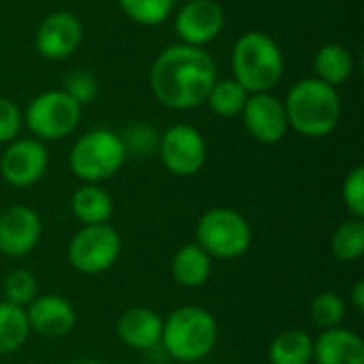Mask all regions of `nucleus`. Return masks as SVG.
I'll return each mask as SVG.
<instances>
[{
    "label": "nucleus",
    "instance_id": "5701e85b",
    "mask_svg": "<svg viewBox=\"0 0 364 364\" xmlns=\"http://www.w3.org/2000/svg\"><path fill=\"white\" fill-rule=\"evenodd\" d=\"M247 92L230 77V79H218L205 100V105L218 115V117H224V119H230V117H237L241 115L243 107H245V100H247Z\"/></svg>",
    "mask_w": 364,
    "mask_h": 364
},
{
    "label": "nucleus",
    "instance_id": "f03ea898",
    "mask_svg": "<svg viewBox=\"0 0 364 364\" xmlns=\"http://www.w3.org/2000/svg\"><path fill=\"white\" fill-rule=\"evenodd\" d=\"M288 126L307 139L328 136L341 119V96L337 87L305 77L296 81L284 98Z\"/></svg>",
    "mask_w": 364,
    "mask_h": 364
},
{
    "label": "nucleus",
    "instance_id": "ddd939ff",
    "mask_svg": "<svg viewBox=\"0 0 364 364\" xmlns=\"http://www.w3.org/2000/svg\"><path fill=\"white\" fill-rule=\"evenodd\" d=\"M241 117L247 134L262 145L279 143L290 130L284 100L277 98L273 92L250 94L241 111Z\"/></svg>",
    "mask_w": 364,
    "mask_h": 364
},
{
    "label": "nucleus",
    "instance_id": "cd10ccee",
    "mask_svg": "<svg viewBox=\"0 0 364 364\" xmlns=\"http://www.w3.org/2000/svg\"><path fill=\"white\" fill-rule=\"evenodd\" d=\"M2 294H4L6 303L26 309L38 296V282H36L34 273H30L26 269H15L4 277Z\"/></svg>",
    "mask_w": 364,
    "mask_h": 364
},
{
    "label": "nucleus",
    "instance_id": "39448f33",
    "mask_svg": "<svg viewBox=\"0 0 364 364\" xmlns=\"http://www.w3.org/2000/svg\"><path fill=\"white\" fill-rule=\"evenodd\" d=\"M122 136L109 128H94L81 134L68 154V166L83 183H102L119 173L126 162Z\"/></svg>",
    "mask_w": 364,
    "mask_h": 364
},
{
    "label": "nucleus",
    "instance_id": "4468645a",
    "mask_svg": "<svg viewBox=\"0 0 364 364\" xmlns=\"http://www.w3.org/2000/svg\"><path fill=\"white\" fill-rule=\"evenodd\" d=\"M41 235L43 224L32 207L13 205L0 213V254L23 258L38 245Z\"/></svg>",
    "mask_w": 364,
    "mask_h": 364
},
{
    "label": "nucleus",
    "instance_id": "4be33fe9",
    "mask_svg": "<svg viewBox=\"0 0 364 364\" xmlns=\"http://www.w3.org/2000/svg\"><path fill=\"white\" fill-rule=\"evenodd\" d=\"M30 337V326L26 318V309L11 305L6 301L0 303V356L13 354Z\"/></svg>",
    "mask_w": 364,
    "mask_h": 364
},
{
    "label": "nucleus",
    "instance_id": "7c9ffc66",
    "mask_svg": "<svg viewBox=\"0 0 364 364\" xmlns=\"http://www.w3.org/2000/svg\"><path fill=\"white\" fill-rule=\"evenodd\" d=\"M23 128V113L15 100L0 96V143H11L21 134Z\"/></svg>",
    "mask_w": 364,
    "mask_h": 364
},
{
    "label": "nucleus",
    "instance_id": "dca6fc26",
    "mask_svg": "<svg viewBox=\"0 0 364 364\" xmlns=\"http://www.w3.org/2000/svg\"><path fill=\"white\" fill-rule=\"evenodd\" d=\"M164 320L149 307H130L117 320L119 341L136 352H147L160 346Z\"/></svg>",
    "mask_w": 364,
    "mask_h": 364
},
{
    "label": "nucleus",
    "instance_id": "b1692460",
    "mask_svg": "<svg viewBox=\"0 0 364 364\" xmlns=\"http://www.w3.org/2000/svg\"><path fill=\"white\" fill-rule=\"evenodd\" d=\"M331 250L341 262H356L364 256V220L352 218L339 224L331 237Z\"/></svg>",
    "mask_w": 364,
    "mask_h": 364
},
{
    "label": "nucleus",
    "instance_id": "bb28decb",
    "mask_svg": "<svg viewBox=\"0 0 364 364\" xmlns=\"http://www.w3.org/2000/svg\"><path fill=\"white\" fill-rule=\"evenodd\" d=\"M343 318H346V301L341 294L328 290V292H320L311 301V322L320 331L341 326Z\"/></svg>",
    "mask_w": 364,
    "mask_h": 364
},
{
    "label": "nucleus",
    "instance_id": "473e14b6",
    "mask_svg": "<svg viewBox=\"0 0 364 364\" xmlns=\"http://www.w3.org/2000/svg\"><path fill=\"white\" fill-rule=\"evenodd\" d=\"M75 364H102V363H98V360H90V358H85V360H79V363H75Z\"/></svg>",
    "mask_w": 364,
    "mask_h": 364
},
{
    "label": "nucleus",
    "instance_id": "f257e3e1",
    "mask_svg": "<svg viewBox=\"0 0 364 364\" xmlns=\"http://www.w3.org/2000/svg\"><path fill=\"white\" fill-rule=\"evenodd\" d=\"M218 66L205 47L175 43L164 47L149 68V87L160 105L173 111H190L205 105Z\"/></svg>",
    "mask_w": 364,
    "mask_h": 364
},
{
    "label": "nucleus",
    "instance_id": "9d476101",
    "mask_svg": "<svg viewBox=\"0 0 364 364\" xmlns=\"http://www.w3.org/2000/svg\"><path fill=\"white\" fill-rule=\"evenodd\" d=\"M81 41L83 23L73 11L66 9L47 13L34 32V49L49 62L68 60L81 47Z\"/></svg>",
    "mask_w": 364,
    "mask_h": 364
},
{
    "label": "nucleus",
    "instance_id": "423d86ee",
    "mask_svg": "<svg viewBox=\"0 0 364 364\" xmlns=\"http://www.w3.org/2000/svg\"><path fill=\"white\" fill-rule=\"evenodd\" d=\"M81 113L83 107L64 90H45L28 102L23 111V126L43 143L60 141L79 128Z\"/></svg>",
    "mask_w": 364,
    "mask_h": 364
},
{
    "label": "nucleus",
    "instance_id": "1a4fd4ad",
    "mask_svg": "<svg viewBox=\"0 0 364 364\" xmlns=\"http://www.w3.org/2000/svg\"><path fill=\"white\" fill-rule=\"evenodd\" d=\"M158 156L168 173L192 177L207 162V141L198 128L190 124H173L160 134Z\"/></svg>",
    "mask_w": 364,
    "mask_h": 364
},
{
    "label": "nucleus",
    "instance_id": "2eb2a0df",
    "mask_svg": "<svg viewBox=\"0 0 364 364\" xmlns=\"http://www.w3.org/2000/svg\"><path fill=\"white\" fill-rule=\"evenodd\" d=\"M30 333L43 337H64L77 324V314L70 301L60 294H41L26 307Z\"/></svg>",
    "mask_w": 364,
    "mask_h": 364
},
{
    "label": "nucleus",
    "instance_id": "f8f14e48",
    "mask_svg": "<svg viewBox=\"0 0 364 364\" xmlns=\"http://www.w3.org/2000/svg\"><path fill=\"white\" fill-rule=\"evenodd\" d=\"M173 23L179 43L205 47L222 34L226 15L215 0H188L173 13Z\"/></svg>",
    "mask_w": 364,
    "mask_h": 364
},
{
    "label": "nucleus",
    "instance_id": "9b49d317",
    "mask_svg": "<svg viewBox=\"0 0 364 364\" xmlns=\"http://www.w3.org/2000/svg\"><path fill=\"white\" fill-rule=\"evenodd\" d=\"M49 166L47 145L34 136H17L0 156V177L13 188H30L43 179Z\"/></svg>",
    "mask_w": 364,
    "mask_h": 364
},
{
    "label": "nucleus",
    "instance_id": "393cba45",
    "mask_svg": "<svg viewBox=\"0 0 364 364\" xmlns=\"http://www.w3.org/2000/svg\"><path fill=\"white\" fill-rule=\"evenodd\" d=\"M122 13L139 26H160L175 13V0H117Z\"/></svg>",
    "mask_w": 364,
    "mask_h": 364
},
{
    "label": "nucleus",
    "instance_id": "a211bd4d",
    "mask_svg": "<svg viewBox=\"0 0 364 364\" xmlns=\"http://www.w3.org/2000/svg\"><path fill=\"white\" fill-rule=\"evenodd\" d=\"M354 55L341 43H324L314 55V77L333 85H346L354 75Z\"/></svg>",
    "mask_w": 364,
    "mask_h": 364
},
{
    "label": "nucleus",
    "instance_id": "aec40b11",
    "mask_svg": "<svg viewBox=\"0 0 364 364\" xmlns=\"http://www.w3.org/2000/svg\"><path fill=\"white\" fill-rule=\"evenodd\" d=\"M70 211L83 226L109 224L113 218V198L98 183H83L70 198Z\"/></svg>",
    "mask_w": 364,
    "mask_h": 364
},
{
    "label": "nucleus",
    "instance_id": "2f4dec72",
    "mask_svg": "<svg viewBox=\"0 0 364 364\" xmlns=\"http://www.w3.org/2000/svg\"><path fill=\"white\" fill-rule=\"evenodd\" d=\"M350 303H352V307H354L358 314H363L364 311V282H356V286L352 288Z\"/></svg>",
    "mask_w": 364,
    "mask_h": 364
},
{
    "label": "nucleus",
    "instance_id": "c756f323",
    "mask_svg": "<svg viewBox=\"0 0 364 364\" xmlns=\"http://www.w3.org/2000/svg\"><path fill=\"white\" fill-rule=\"evenodd\" d=\"M341 196H343V203L348 207V211L358 218L364 220V168L363 166H356L348 173L346 181H343V188H341Z\"/></svg>",
    "mask_w": 364,
    "mask_h": 364
},
{
    "label": "nucleus",
    "instance_id": "a878e982",
    "mask_svg": "<svg viewBox=\"0 0 364 364\" xmlns=\"http://www.w3.org/2000/svg\"><path fill=\"white\" fill-rule=\"evenodd\" d=\"M126 156H134V158H151L158 154V145H160V132L156 130V126H151L149 122H132L126 126V130L119 134Z\"/></svg>",
    "mask_w": 364,
    "mask_h": 364
},
{
    "label": "nucleus",
    "instance_id": "0eeeda50",
    "mask_svg": "<svg viewBox=\"0 0 364 364\" xmlns=\"http://www.w3.org/2000/svg\"><path fill=\"white\" fill-rule=\"evenodd\" d=\"M196 243L211 258L235 260L250 250L252 228L239 211L215 207L200 215L196 226Z\"/></svg>",
    "mask_w": 364,
    "mask_h": 364
},
{
    "label": "nucleus",
    "instance_id": "f3484780",
    "mask_svg": "<svg viewBox=\"0 0 364 364\" xmlns=\"http://www.w3.org/2000/svg\"><path fill=\"white\" fill-rule=\"evenodd\" d=\"M316 364H364V341L354 331L343 326L322 331L314 339Z\"/></svg>",
    "mask_w": 364,
    "mask_h": 364
},
{
    "label": "nucleus",
    "instance_id": "20e7f679",
    "mask_svg": "<svg viewBox=\"0 0 364 364\" xmlns=\"http://www.w3.org/2000/svg\"><path fill=\"white\" fill-rule=\"evenodd\" d=\"M218 335V322L211 311L186 305L164 320L160 346L177 363H198L213 352Z\"/></svg>",
    "mask_w": 364,
    "mask_h": 364
},
{
    "label": "nucleus",
    "instance_id": "6e6552de",
    "mask_svg": "<svg viewBox=\"0 0 364 364\" xmlns=\"http://www.w3.org/2000/svg\"><path fill=\"white\" fill-rule=\"evenodd\" d=\"M122 254V237L111 224H94L79 228L68 241V264L83 275H100L109 271Z\"/></svg>",
    "mask_w": 364,
    "mask_h": 364
},
{
    "label": "nucleus",
    "instance_id": "7ed1b4c3",
    "mask_svg": "<svg viewBox=\"0 0 364 364\" xmlns=\"http://www.w3.org/2000/svg\"><path fill=\"white\" fill-rule=\"evenodd\" d=\"M232 79L247 92H273L286 73V60L279 43L260 30L241 34L230 53Z\"/></svg>",
    "mask_w": 364,
    "mask_h": 364
},
{
    "label": "nucleus",
    "instance_id": "412c9836",
    "mask_svg": "<svg viewBox=\"0 0 364 364\" xmlns=\"http://www.w3.org/2000/svg\"><path fill=\"white\" fill-rule=\"evenodd\" d=\"M271 364H311L314 363V337L301 328L279 333L269 346Z\"/></svg>",
    "mask_w": 364,
    "mask_h": 364
},
{
    "label": "nucleus",
    "instance_id": "6ab92c4d",
    "mask_svg": "<svg viewBox=\"0 0 364 364\" xmlns=\"http://www.w3.org/2000/svg\"><path fill=\"white\" fill-rule=\"evenodd\" d=\"M211 264H213V258L198 243H186L173 256L171 273L179 286L200 288L207 284V279L211 275Z\"/></svg>",
    "mask_w": 364,
    "mask_h": 364
},
{
    "label": "nucleus",
    "instance_id": "c85d7f7f",
    "mask_svg": "<svg viewBox=\"0 0 364 364\" xmlns=\"http://www.w3.org/2000/svg\"><path fill=\"white\" fill-rule=\"evenodd\" d=\"M73 100H77L81 107L94 102V98L98 96V81L92 73L87 70H73L66 75L64 79V87H62Z\"/></svg>",
    "mask_w": 364,
    "mask_h": 364
}]
</instances>
